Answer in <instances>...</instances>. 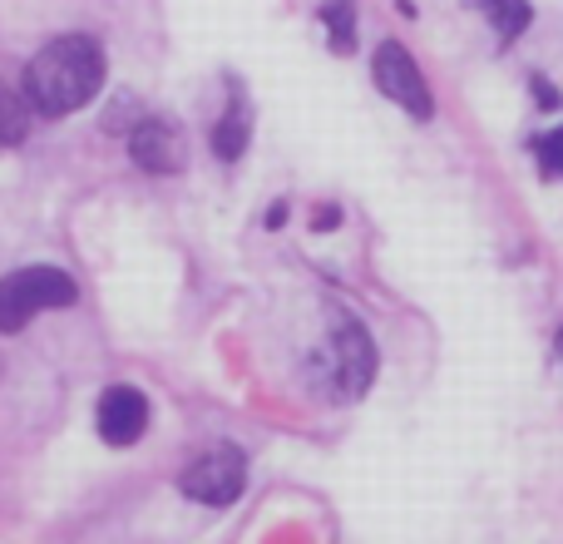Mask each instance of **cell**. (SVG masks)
I'll return each mask as SVG.
<instances>
[{
	"label": "cell",
	"instance_id": "6da1fadb",
	"mask_svg": "<svg viewBox=\"0 0 563 544\" xmlns=\"http://www.w3.org/2000/svg\"><path fill=\"white\" fill-rule=\"evenodd\" d=\"M104 85V50L89 35H59L30 59L25 69V99L35 115L59 119L85 109Z\"/></svg>",
	"mask_w": 563,
	"mask_h": 544
},
{
	"label": "cell",
	"instance_id": "7a4b0ae2",
	"mask_svg": "<svg viewBox=\"0 0 563 544\" xmlns=\"http://www.w3.org/2000/svg\"><path fill=\"white\" fill-rule=\"evenodd\" d=\"M79 292H75V278L59 268H20L10 278H0V331H20L35 312L45 307H69Z\"/></svg>",
	"mask_w": 563,
	"mask_h": 544
},
{
	"label": "cell",
	"instance_id": "3957f363",
	"mask_svg": "<svg viewBox=\"0 0 563 544\" xmlns=\"http://www.w3.org/2000/svg\"><path fill=\"white\" fill-rule=\"evenodd\" d=\"M371 371H376V351H371V337L356 327V322H341L327 341V381L331 396L351 401L371 387Z\"/></svg>",
	"mask_w": 563,
	"mask_h": 544
},
{
	"label": "cell",
	"instance_id": "277c9868",
	"mask_svg": "<svg viewBox=\"0 0 563 544\" xmlns=\"http://www.w3.org/2000/svg\"><path fill=\"white\" fill-rule=\"evenodd\" d=\"M247 466L233 446H213L184 470V496L198 500V505H233L243 496Z\"/></svg>",
	"mask_w": 563,
	"mask_h": 544
},
{
	"label": "cell",
	"instance_id": "5b68a950",
	"mask_svg": "<svg viewBox=\"0 0 563 544\" xmlns=\"http://www.w3.org/2000/svg\"><path fill=\"white\" fill-rule=\"evenodd\" d=\"M376 85H380V95L386 99H396L400 109H410L416 119H430L435 115V99H430V85H426V75H420V65L410 59V50H400V45H380L376 50Z\"/></svg>",
	"mask_w": 563,
	"mask_h": 544
},
{
	"label": "cell",
	"instance_id": "8992f818",
	"mask_svg": "<svg viewBox=\"0 0 563 544\" xmlns=\"http://www.w3.org/2000/svg\"><path fill=\"white\" fill-rule=\"evenodd\" d=\"M95 421H99V436H104L109 446H134V440L148 431V401H144V391L109 387L104 396H99Z\"/></svg>",
	"mask_w": 563,
	"mask_h": 544
},
{
	"label": "cell",
	"instance_id": "52a82bcc",
	"mask_svg": "<svg viewBox=\"0 0 563 544\" xmlns=\"http://www.w3.org/2000/svg\"><path fill=\"white\" fill-rule=\"evenodd\" d=\"M129 154H134V164L148 168V174H178L188 149H184V134H178L168 119H144V124L129 134Z\"/></svg>",
	"mask_w": 563,
	"mask_h": 544
},
{
	"label": "cell",
	"instance_id": "ba28073f",
	"mask_svg": "<svg viewBox=\"0 0 563 544\" xmlns=\"http://www.w3.org/2000/svg\"><path fill=\"white\" fill-rule=\"evenodd\" d=\"M479 6V15H489V25L499 30V40H515V35H525L529 30V15H534V10H529V0H475Z\"/></svg>",
	"mask_w": 563,
	"mask_h": 544
},
{
	"label": "cell",
	"instance_id": "9c48e42d",
	"mask_svg": "<svg viewBox=\"0 0 563 544\" xmlns=\"http://www.w3.org/2000/svg\"><path fill=\"white\" fill-rule=\"evenodd\" d=\"M247 149V119H243V105H233L213 129V154L218 159H238Z\"/></svg>",
	"mask_w": 563,
	"mask_h": 544
},
{
	"label": "cell",
	"instance_id": "30bf717a",
	"mask_svg": "<svg viewBox=\"0 0 563 544\" xmlns=\"http://www.w3.org/2000/svg\"><path fill=\"white\" fill-rule=\"evenodd\" d=\"M25 124H30V99L0 89V144H20V139H25Z\"/></svg>",
	"mask_w": 563,
	"mask_h": 544
},
{
	"label": "cell",
	"instance_id": "8fae6325",
	"mask_svg": "<svg viewBox=\"0 0 563 544\" xmlns=\"http://www.w3.org/2000/svg\"><path fill=\"white\" fill-rule=\"evenodd\" d=\"M321 25L331 30V45L346 55V50H351V35H356V20H351V6H346V0H331V6L321 10Z\"/></svg>",
	"mask_w": 563,
	"mask_h": 544
},
{
	"label": "cell",
	"instance_id": "7c38bea8",
	"mask_svg": "<svg viewBox=\"0 0 563 544\" xmlns=\"http://www.w3.org/2000/svg\"><path fill=\"white\" fill-rule=\"evenodd\" d=\"M534 159H539V168H544L549 178H563V124L534 139Z\"/></svg>",
	"mask_w": 563,
	"mask_h": 544
},
{
	"label": "cell",
	"instance_id": "4fadbf2b",
	"mask_svg": "<svg viewBox=\"0 0 563 544\" xmlns=\"http://www.w3.org/2000/svg\"><path fill=\"white\" fill-rule=\"evenodd\" d=\"M534 89H539V105H544V109H554V105H559V89L549 85V79H539V75H534Z\"/></svg>",
	"mask_w": 563,
	"mask_h": 544
},
{
	"label": "cell",
	"instance_id": "5bb4252c",
	"mask_svg": "<svg viewBox=\"0 0 563 544\" xmlns=\"http://www.w3.org/2000/svg\"><path fill=\"white\" fill-rule=\"evenodd\" d=\"M559 361H563V331H559Z\"/></svg>",
	"mask_w": 563,
	"mask_h": 544
}]
</instances>
